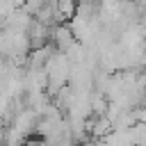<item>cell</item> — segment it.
Returning a JSON list of instances; mask_svg holds the SVG:
<instances>
[{"instance_id": "obj_1", "label": "cell", "mask_w": 146, "mask_h": 146, "mask_svg": "<svg viewBox=\"0 0 146 146\" xmlns=\"http://www.w3.org/2000/svg\"><path fill=\"white\" fill-rule=\"evenodd\" d=\"M50 41H52L57 52H68L75 46V32H73L71 25L57 23L55 27H50Z\"/></svg>"}, {"instance_id": "obj_2", "label": "cell", "mask_w": 146, "mask_h": 146, "mask_svg": "<svg viewBox=\"0 0 146 146\" xmlns=\"http://www.w3.org/2000/svg\"><path fill=\"white\" fill-rule=\"evenodd\" d=\"M25 34H27V41H30L32 50L43 48V46L50 43V25H46V23H41L36 18H32V23H30V27H27Z\"/></svg>"}, {"instance_id": "obj_3", "label": "cell", "mask_w": 146, "mask_h": 146, "mask_svg": "<svg viewBox=\"0 0 146 146\" xmlns=\"http://www.w3.org/2000/svg\"><path fill=\"white\" fill-rule=\"evenodd\" d=\"M82 146H96V144H94V141H84Z\"/></svg>"}]
</instances>
